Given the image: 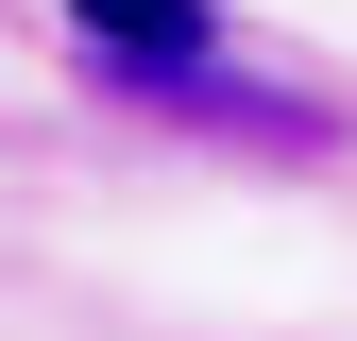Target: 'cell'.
<instances>
[{
    "label": "cell",
    "mask_w": 357,
    "mask_h": 341,
    "mask_svg": "<svg viewBox=\"0 0 357 341\" xmlns=\"http://www.w3.org/2000/svg\"><path fill=\"white\" fill-rule=\"evenodd\" d=\"M68 17H85V52H102L119 85H153V103H188L204 52H221V17H204V0H68Z\"/></svg>",
    "instance_id": "6da1fadb"
}]
</instances>
